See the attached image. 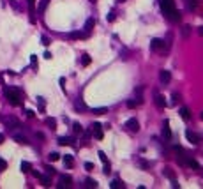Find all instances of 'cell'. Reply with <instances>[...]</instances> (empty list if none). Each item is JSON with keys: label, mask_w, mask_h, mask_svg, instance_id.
Wrapping results in <instances>:
<instances>
[{"label": "cell", "mask_w": 203, "mask_h": 189, "mask_svg": "<svg viewBox=\"0 0 203 189\" xmlns=\"http://www.w3.org/2000/svg\"><path fill=\"white\" fill-rule=\"evenodd\" d=\"M159 2H161L163 14L170 19V21H178V19H180V12L175 7V0H159Z\"/></svg>", "instance_id": "obj_1"}, {"label": "cell", "mask_w": 203, "mask_h": 189, "mask_svg": "<svg viewBox=\"0 0 203 189\" xmlns=\"http://www.w3.org/2000/svg\"><path fill=\"white\" fill-rule=\"evenodd\" d=\"M6 97L11 106H21V94L18 89H12V87L6 89Z\"/></svg>", "instance_id": "obj_2"}, {"label": "cell", "mask_w": 203, "mask_h": 189, "mask_svg": "<svg viewBox=\"0 0 203 189\" xmlns=\"http://www.w3.org/2000/svg\"><path fill=\"white\" fill-rule=\"evenodd\" d=\"M0 120H2L7 127H11V129H14V127H19V120L16 118V117H0Z\"/></svg>", "instance_id": "obj_3"}, {"label": "cell", "mask_w": 203, "mask_h": 189, "mask_svg": "<svg viewBox=\"0 0 203 189\" xmlns=\"http://www.w3.org/2000/svg\"><path fill=\"white\" fill-rule=\"evenodd\" d=\"M90 129H92V133H94V136L97 138V140H103V125L99 124V122H94L92 125H90Z\"/></svg>", "instance_id": "obj_4"}, {"label": "cell", "mask_w": 203, "mask_h": 189, "mask_svg": "<svg viewBox=\"0 0 203 189\" xmlns=\"http://www.w3.org/2000/svg\"><path fill=\"white\" fill-rule=\"evenodd\" d=\"M125 127H127L129 131H132V133H138V131H140V124H138L136 118H129V120L125 122Z\"/></svg>", "instance_id": "obj_5"}, {"label": "cell", "mask_w": 203, "mask_h": 189, "mask_svg": "<svg viewBox=\"0 0 203 189\" xmlns=\"http://www.w3.org/2000/svg\"><path fill=\"white\" fill-rule=\"evenodd\" d=\"M73 184V179L69 175H60V184H58V189H64V187H71Z\"/></svg>", "instance_id": "obj_6"}, {"label": "cell", "mask_w": 203, "mask_h": 189, "mask_svg": "<svg viewBox=\"0 0 203 189\" xmlns=\"http://www.w3.org/2000/svg\"><path fill=\"white\" fill-rule=\"evenodd\" d=\"M186 138H187V141H189V143H193V145H198V143H200V136H198L196 133H193L191 129H187V131H186Z\"/></svg>", "instance_id": "obj_7"}, {"label": "cell", "mask_w": 203, "mask_h": 189, "mask_svg": "<svg viewBox=\"0 0 203 189\" xmlns=\"http://www.w3.org/2000/svg\"><path fill=\"white\" fill-rule=\"evenodd\" d=\"M161 134H163V138H164L166 141H171V131H170V122H168V120H164V125H163Z\"/></svg>", "instance_id": "obj_8"}, {"label": "cell", "mask_w": 203, "mask_h": 189, "mask_svg": "<svg viewBox=\"0 0 203 189\" xmlns=\"http://www.w3.org/2000/svg\"><path fill=\"white\" fill-rule=\"evenodd\" d=\"M28 2V11H30V21L35 23V0H27Z\"/></svg>", "instance_id": "obj_9"}, {"label": "cell", "mask_w": 203, "mask_h": 189, "mask_svg": "<svg viewBox=\"0 0 203 189\" xmlns=\"http://www.w3.org/2000/svg\"><path fill=\"white\" fill-rule=\"evenodd\" d=\"M150 48H152V50H163V48H164V41H163V39H157V37L152 39Z\"/></svg>", "instance_id": "obj_10"}, {"label": "cell", "mask_w": 203, "mask_h": 189, "mask_svg": "<svg viewBox=\"0 0 203 189\" xmlns=\"http://www.w3.org/2000/svg\"><path fill=\"white\" fill-rule=\"evenodd\" d=\"M159 80H161L163 85H166V83H170V80H171V73L170 71H161L159 73Z\"/></svg>", "instance_id": "obj_11"}, {"label": "cell", "mask_w": 203, "mask_h": 189, "mask_svg": "<svg viewBox=\"0 0 203 189\" xmlns=\"http://www.w3.org/2000/svg\"><path fill=\"white\" fill-rule=\"evenodd\" d=\"M154 101H155V106H157V108H164V106H166V101H164V97H163L159 92H155V99H154Z\"/></svg>", "instance_id": "obj_12"}, {"label": "cell", "mask_w": 203, "mask_h": 189, "mask_svg": "<svg viewBox=\"0 0 203 189\" xmlns=\"http://www.w3.org/2000/svg\"><path fill=\"white\" fill-rule=\"evenodd\" d=\"M92 28H94V18H88V19H87V23H85V35H87V37L90 35Z\"/></svg>", "instance_id": "obj_13"}, {"label": "cell", "mask_w": 203, "mask_h": 189, "mask_svg": "<svg viewBox=\"0 0 203 189\" xmlns=\"http://www.w3.org/2000/svg\"><path fill=\"white\" fill-rule=\"evenodd\" d=\"M58 145H74V138H71V136H60L58 138Z\"/></svg>", "instance_id": "obj_14"}, {"label": "cell", "mask_w": 203, "mask_h": 189, "mask_svg": "<svg viewBox=\"0 0 203 189\" xmlns=\"http://www.w3.org/2000/svg\"><path fill=\"white\" fill-rule=\"evenodd\" d=\"M186 166H189V168H194V170H198V168H200V164H198V161H194L193 157H187L186 156V163H184Z\"/></svg>", "instance_id": "obj_15"}, {"label": "cell", "mask_w": 203, "mask_h": 189, "mask_svg": "<svg viewBox=\"0 0 203 189\" xmlns=\"http://www.w3.org/2000/svg\"><path fill=\"white\" fill-rule=\"evenodd\" d=\"M64 164H65L67 168H73V166H74V159H73V156L65 154V156H64Z\"/></svg>", "instance_id": "obj_16"}, {"label": "cell", "mask_w": 203, "mask_h": 189, "mask_svg": "<svg viewBox=\"0 0 203 189\" xmlns=\"http://www.w3.org/2000/svg\"><path fill=\"white\" fill-rule=\"evenodd\" d=\"M180 117H182L184 120H189V118H191V111H189V108H186V106L180 108Z\"/></svg>", "instance_id": "obj_17"}, {"label": "cell", "mask_w": 203, "mask_h": 189, "mask_svg": "<svg viewBox=\"0 0 203 189\" xmlns=\"http://www.w3.org/2000/svg\"><path fill=\"white\" fill-rule=\"evenodd\" d=\"M67 37H69V39H83V37H87V35H85V32H71Z\"/></svg>", "instance_id": "obj_18"}, {"label": "cell", "mask_w": 203, "mask_h": 189, "mask_svg": "<svg viewBox=\"0 0 203 189\" xmlns=\"http://www.w3.org/2000/svg\"><path fill=\"white\" fill-rule=\"evenodd\" d=\"M74 108H76V110H80V111H85V110H87V106H85V102H83L81 99H78V101L74 102Z\"/></svg>", "instance_id": "obj_19"}, {"label": "cell", "mask_w": 203, "mask_h": 189, "mask_svg": "<svg viewBox=\"0 0 203 189\" xmlns=\"http://www.w3.org/2000/svg\"><path fill=\"white\" fill-rule=\"evenodd\" d=\"M48 4H50V0H41V2H39V12H41V14H42L44 11H46Z\"/></svg>", "instance_id": "obj_20"}, {"label": "cell", "mask_w": 203, "mask_h": 189, "mask_svg": "<svg viewBox=\"0 0 203 189\" xmlns=\"http://www.w3.org/2000/svg\"><path fill=\"white\" fill-rule=\"evenodd\" d=\"M109 187H111V189H120V187H124V184H122V182H120L118 179H115V180H111Z\"/></svg>", "instance_id": "obj_21"}, {"label": "cell", "mask_w": 203, "mask_h": 189, "mask_svg": "<svg viewBox=\"0 0 203 189\" xmlns=\"http://www.w3.org/2000/svg\"><path fill=\"white\" fill-rule=\"evenodd\" d=\"M46 125H50V129H57V120L53 117H48L46 118Z\"/></svg>", "instance_id": "obj_22"}, {"label": "cell", "mask_w": 203, "mask_h": 189, "mask_svg": "<svg viewBox=\"0 0 203 189\" xmlns=\"http://www.w3.org/2000/svg\"><path fill=\"white\" fill-rule=\"evenodd\" d=\"M30 170H32L30 163H27V161H23V163H21V172H23V173H28Z\"/></svg>", "instance_id": "obj_23"}, {"label": "cell", "mask_w": 203, "mask_h": 189, "mask_svg": "<svg viewBox=\"0 0 203 189\" xmlns=\"http://www.w3.org/2000/svg\"><path fill=\"white\" fill-rule=\"evenodd\" d=\"M184 2H186V6H187V9H189V11H193V9L198 6L196 0H184Z\"/></svg>", "instance_id": "obj_24"}, {"label": "cell", "mask_w": 203, "mask_h": 189, "mask_svg": "<svg viewBox=\"0 0 203 189\" xmlns=\"http://www.w3.org/2000/svg\"><path fill=\"white\" fill-rule=\"evenodd\" d=\"M90 62H92V60H90V57H88L87 53H83V55H81V64H83V66H90Z\"/></svg>", "instance_id": "obj_25"}, {"label": "cell", "mask_w": 203, "mask_h": 189, "mask_svg": "<svg viewBox=\"0 0 203 189\" xmlns=\"http://www.w3.org/2000/svg\"><path fill=\"white\" fill-rule=\"evenodd\" d=\"M92 113H96V115H104V113H108V108H94L92 110Z\"/></svg>", "instance_id": "obj_26"}, {"label": "cell", "mask_w": 203, "mask_h": 189, "mask_svg": "<svg viewBox=\"0 0 203 189\" xmlns=\"http://www.w3.org/2000/svg\"><path fill=\"white\" fill-rule=\"evenodd\" d=\"M73 131H74L76 134H81V133H83V127H81V124H78V122H76V124H73Z\"/></svg>", "instance_id": "obj_27"}, {"label": "cell", "mask_w": 203, "mask_h": 189, "mask_svg": "<svg viewBox=\"0 0 203 189\" xmlns=\"http://www.w3.org/2000/svg\"><path fill=\"white\" fill-rule=\"evenodd\" d=\"M97 156H99V159L103 161V164H109V163H108V157H106V154H104L103 150H99V152H97Z\"/></svg>", "instance_id": "obj_28"}, {"label": "cell", "mask_w": 203, "mask_h": 189, "mask_svg": "<svg viewBox=\"0 0 203 189\" xmlns=\"http://www.w3.org/2000/svg\"><path fill=\"white\" fill-rule=\"evenodd\" d=\"M85 182H87V187H94V189L97 187V182H96L94 179H87Z\"/></svg>", "instance_id": "obj_29"}, {"label": "cell", "mask_w": 203, "mask_h": 189, "mask_svg": "<svg viewBox=\"0 0 203 189\" xmlns=\"http://www.w3.org/2000/svg\"><path fill=\"white\" fill-rule=\"evenodd\" d=\"M14 140H16L18 143H23V145H25V143H28L25 136H19V134H14Z\"/></svg>", "instance_id": "obj_30"}, {"label": "cell", "mask_w": 203, "mask_h": 189, "mask_svg": "<svg viewBox=\"0 0 203 189\" xmlns=\"http://www.w3.org/2000/svg\"><path fill=\"white\" fill-rule=\"evenodd\" d=\"M39 180L42 182V186H46V187L50 186V179H48V177H44V175H41V177H39Z\"/></svg>", "instance_id": "obj_31"}, {"label": "cell", "mask_w": 203, "mask_h": 189, "mask_svg": "<svg viewBox=\"0 0 203 189\" xmlns=\"http://www.w3.org/2000/svg\"><path fill=\"white\" fill-rule=\"evenodd\" d=\"M37 102H39V110L44 111V104H46L44 102V97H37Z\"/></svg>", "instance_id": "obj_32"}, {"label": "cell", "mask_w": 203, "mask_h": 189, "mask_svg": "<svg viewBox=\"0 0 203 189\" xmlns=\"http://www.w3.org/2000/svg\"><path fill=\"white\" fill-rule=\"evenodd\" d=\"M48 157H50V161H58V159H60V154H57V152H51Z\"/></svg>", "instance_id": "obj_33"}, {"label": "cell", "mask_w": 203, "mask_h": 189, "mask_svg": "<svg viewBox=\"0 0 203 189\" xmlns=\"http://www.w3.org/2000/svg\"><path fill=\"white\" fill-rule=\"evenodd\" d=\"M30 64H32V67H34V69L37 67V57H35V55H32V57H30Z\"/></svg>", "instance_id": "obj_34"}, {"label": "cell", "mask_w": 203, "mask_h": 189, "mask_svg": "<svg viewBox=\"0 0 203 189\" xmlns=\"http://www.w3.org/2000/svg\"><path fill=\"white\" fill-rule=\"evenodd\" d=\"M6 168H7V163H6V161H4L2 157H0V172H4Z\"/></svg>", "instance_id": "obj_35"}, {"label": "cell", "mask_w": 203, "mask_h": 189, "mask_svg": "<svg viewBox=\"0 0 203 189\" xmlns=\"http://www.w3.org/2000/svg\"><path fill=\"white\" fill-rule=\"evenodd\" d=\"M44 170H46V173H48V175H55V168H51V166H46Z\"/></svg>", "instance_id": "obj_36"}, {"label": "cell", "mask_w": 203, "mask_h": 189, "mask_svg": "<svg viewBox=\"0 0 203 189\" xmlns=\"http://www.w3.org/2000/svg\"><path fill=\"white\" fill-rule=\"evenodd\" d=\"M136 104H138L136 101H127V108H131V110H132V108H136Z\"/></svg>", "instance_id": "obj_37"}, {"label": "cell", "mask_w": 203, "mask_h": 189, "mask_svg": "<svg viewBox=\"0 0 203 189\" xmlns=\"http://www.w3.org/2000/svg\"><path fill=\"white\" fill-rule=\"evenodd\" d=\"M164 175H166V177H170V179H173V177H175V175H173V172L170 170V168H166V170H164Z\"/></svg>", "instance_id": "obj_38"}, {"label": "cell", "mask_w": 203, "mask_h": 189, "mask_svg": "<svg viewBox=\"0 0 203 189\" xmlns=\"http://www.w3.org/2000/svg\"><path fill=\"white\" fill-rule=\"evenodd\" d=\"M189 30H191V27H189V25H186V27H184V30H182L184 37H187V35H189Z\"/></svg>", "instance_id": "obj_39"}, {"label": "cell", "mask_w": 203, "mask_h": 189, "mask_svg": "<svg viewBox=\"0 0 203 189\" xmlns=\"http://www.w3.org/2000/svg\"><path fill=\"white\" fill-rule=\"evenodd\" d=\"M41 41H42V44H44V46H48V44H50V39H48L46 35H42V37H41Z\"/></svg>", "instance_id": "obj_40"}, {"label": "cell", "mask_w": 203, "mask_h": 189, "mask_svg": "<svg viewBox=\"0 0 203 189\" xmlns=\"http://www.w3.org/2000/svg\"><path fill=\"white\" fill-rule=\"evenodd\" d=\"M115 19V11H111L109 14H108V21H113Z\"/></svg>", "instance_id": "obj_41"}, {"label": "cell", "mask_w": 203, "mask_h": 189, "mask_svg": "<svg viewBox=\"0 0 203 189\" xmlns=\"http://www.w3.org/2000/svg\"><path fill=\"white\" fill-rule=\"evenodd\" d=\"M85 168H87L88 172H92V170H94V164H92V163H85Z\"/></svg>", "instance_id": "obj_42"}, {"label": "cell", "mask_w": 203, "mask_h": 189, "mask_svg": "<svg viewBox=\"0 0 203 189\" xmlns=\"http://www.w3.org/2000/svg\"><path fill=\"white\" fill-rule=\"evenodd\" d=\"M34 115H35V113H34V111H32V110H27V117H28V118H32V117H34Z\"/></svg>", "instance_id": "obj_43"}, {"label": "cell", "mask_w": 203, "mask_h": 189, "mask_svg": "<svg viewBox=\"0 0 203 189\" xmlns=\"http://www.w3.org/2000/svg\"><path fill=\"white\" fill-rule=\"evenodd\" d=\"M171 187H175V189H177V187H178V184H177V180H175V177H173V179H171Z\"/></svg>", "instance_id": "obj_44"}, {"label": "cell", "mask_w": 203, "mask_h": 189, "mask_svg": "<svg viewBox=\"0 0 203 189\" xmlns=\"http://www.w3.org/2000/svg\"><path fill=\"white\" fill-rule=\"evenodd\" d=\"M140 164H141L143 168H148V164H147V161H143V159H140Z\"/></svg>", "instance_id": "obj_45"}, {"label": "cell", "mask_w": 203, "mask_h": 189, "mask_svg": "<svg viewBox=\"0 0 203 189\" xmlns=\"http://www.w3.org/2000/svg\"><path fill=\"white\" fill-rule=\"evenodd\" d=\"M44 58H48V60H50V58H51V53H50V51H46V53H44Z\"/></svg>", "instance_id": "obj_46"}, {"label": "cell", "mask_w": 203, "mask_h": 189, "mask_svg": "<svg viewBox=\"0 0 203 189\" xmlns=\"http://www.w3.org/2000/svg\"><path fill=\"white\" fill-rule=\"evenodd\" d=\"M60 85H62V89H65V80L64 78H60Z\"/></svg>", "instance_id": "obj_47"}, {"label": "cell", "mask_w": 203, "mask_h": 189, "mask_svg": "<svg viewBox=\"0 0 203 189\" xmlns=\"http://www.w3.org/2000/svg\"><path fill=\"white\" fill-rule=\"evenodd\" d=\"M4 140H6V136H4L2 133H0V143H4Z\"/></svg>", "instance_id": "obj_48"}, {"label": "cell", "mask_w": 203, "mask_h": 189, "mask_svg": "<svg viewBox=\"0 0 203 189\" xmlns=\"http://www.w3.org/2000/svg\"><path fill=\"white\" fill-rule=\"evenodd\" d=\"M198 34H200V35L203 37V27H200V28H198Z\"/></svg>", "instance_id": "obj_49"}, {"label": "cell", "mask_w": 203, "mask_h": 189, "mask_svg": "<svg viewBox=\"0 0 203 189\" xmlns=\"http://www.w3.org/2000/svg\"><path fill=\"white\" fill-rule=\"evenodd\" d=\"M201 120H203V113H201Z\"/></svg>", "instance_id": "obj_50"}, {"label": "cell", "mask_w": 203, "mask_h": 189, "mask_svg": "<svg viewBox=\"0 0 203 189\" xmlns=\"http://www.w3.org/2000/svg\"><path fill=\"white\" fill-rule=\"evenodd\" d=\"M90 2H96V0H90Z\"/></svg>", "instance_id": "obj_51"}]
</instances>
